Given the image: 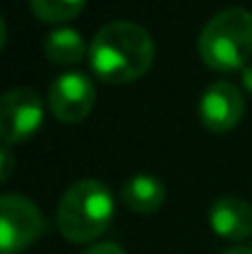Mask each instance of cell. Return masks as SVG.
I'll list each match as a JSON object with an SVG mask.
<instances>
[{
	"label": "cell",
	"instance_id": "cell-1",
	"mask_svg": "<svg viewBox=\"0 0 252 254\" xmlns=\"http://www.w3.org/2000/svg\"><path fill=\"white\" fill-rule=\"evenodd\" d=\"M156 47L151 35L129 20L104 25L89 42L91 72L104 84H129L149 72Z\"/></svg>",
	"mask_w": 252,
	"mask_h": 254
},
{
	"label": "cell",
	"instance_id": "cell-2",
	"mask_svg": "<svg viewBox=\"0 0 252 254\" xmlns=\"http://www.w3.org/2000/svg\"><path fill=\"white\" fill-rule=\"evenodd\" d=\"M111 217H114V195L106 188V183L94 178L72 183L55 212L60 235L72 245H84L104 235Z\"/></svg>",
	"mask_w": 252,
	"mask_h": 254
},
{
	"label": "cell",
	"instance_id": "cell-3",
	"mask_svg": "<svg viewBox=\"0 0 252 254\" xmlns=\"http://www.w3.org/2000/svg\"><path fill=\"white\" fill-rule=\"evenodd\" d=\"M198 52L210 69L243 72L252 57V12L228 7L213 15L198 37Z\"/></svg>",
	"mask_w": 252,
	"mask_h": 254
},
{
	"label": "cell",
	"instance_id": "cell-4",
	"mask_svg": "<svg viewBox=\"0 0 252 254\" xmlns=\"http://www.w3.org/2000/svg\"><path fill=\"white\" fill-rule=\"evenodd\" d=\"M45 232L40 207L25 197L7 192L0 197V254H20Z\"/></svg>",
	"mask_w": 252,
	"mask_h": 254
},
{
	"label": "cell",
	"instance_id": "cell-5",
	"mask_svg": "<svg viewBox=\"0 0 252 254\" xmlns=\"http://www.w3.org/2000/svg\"><path fill=\"white\" fill-rule=\"evenodd\" d=\"M42 101L27 86H15L0 99V136L5 146L32 138L42 126Z\"/></svg>",
	"mask_w": 252,
	"mask_h": 254
},
{
	"label": "cell",
	"instance_id": "cell-6",
	"mask_svg": "<svg viewBox=\"0 0 252 254\" xmlns=\"http://www.w3.org/2000/svg\"><path fill=\"white\" fill-rule=\"evenodd\" d=\"M50 109L62 124H77L89 116L96 101V86L82 72H65L50 86Z\"/></svg>",
	"mask_w": 252,
	"mask_h": 254
},
{
	"label": "cell",
	"instance_id": "cell-7",
	"mask_svg": "<svg viewBox=\"0 0 252 254\" xmlns=\"http://www.w3.org/2000/svg\"><path fill=\"white\" fill-rule=\"evenodd\" d=\"M200 124L213 131V133H225L233 131L245 114V99L243 91L233 82H215L210 84L198 104Z\"/></svg>",
	"mask_w": 252,
	"mask_h": 254
},
{
	"label": "cell",
	"instance_id": "cell-8",
	"mask_svg": "<svg viewBox=\"0 0 252 254\" xmlns=\"http://www.w3.org/2000/svg\"><path fill=\"white\" fill-rule=\"evenodd\" d=\"M210 230L230 242L252 237V207L243 197H218L210 207Z\"/></svg>",
	"mask_w": 252,
	"mask_h": 254
},
{
	"label": "cell",
	"instance_id": "cell-9",
	"mask_svg": "<svg viewBox=\"0 0 252 254\" xmlns=\"http://www.w3.org/2000/svg\"><path fill=\"white\" fill-rule=\"evenodd\" d=\"M121 202L141 215H151L164 207L166 202V188L154 175H134L121 188Z\"/></svg>",
	"mask_w": 252,
	"mask_h": 254
},
{
	"label": "cell",
	"instance_id": "cell-10",
	"mask_svg": "<svg viewBox=\"0 0 252 254\" xmlns=\"http://www.w3.org/2000/svg\"><path fill=\"white\" fill-rule=\"evenodd\" d=\"M84 55L89 57V45L84 37L72 27H57L45 40V57L57 67H72L80 64Z\"/></svg>",
	"mask_w": 252,
	"mask_h": 254
},
{
	"label": "cell",
	"instance_id": "cell-11",
	"mask_svg": "<svg viewBox=\"0 0 252 254\" xmlns=\"http://www.w3.org/2000/svg\"><path fill=\"white\" fill-rule=\"evenodd\" d=\"M86 0H30V10L42 22H67L82 12Z\"/></svg>",
	"mask_w": 252,
	"mask_h": 254
},
{
	"label": "cell",
	"instance_id": "cell-12",
	"mask_svg": "<svg viewBox=\"0 0 252 254\" xmlns=\"http://www.w3.org/2000/svg\"><path fill=\"white\" fill-rule=\"evenodd\" d=\"M82 254H126L119 245L114 242H99V245H91L89 250H84Z\"/></svg>",
	"mask_w": 252,
	"mask_h": 254
},
{
	"label": "cell",
	"instance_id": "cell-13",
	"mask_svg": "<svg viewBox=\"0 0 252 254\" xmlns=\"http://www.w3.org/2000/svg\"><path fill=\"white\" fill-rule=\"evenodd\" d=\"M12 173V153H10V146H2V170H0V178L7 180Z\"/></svg>",
	"mask_w": 252,
	"mask_h": 254
},
{
	"label": "cell",
	"instance_id": "cell-14",
	"mask_svg": "<svg viewBox=\"0 0 252 254\" xmlns=\"http://www.w3.org/2000/svg\"><path fill=\"white\" fill-rule=\"evenodd\" d=\"M243 86L252 94V64H248V67L243 69Z\"/></svg>",
	"mask_w": 252,
	"mask_h": 254
},
{
	"label": "cell",
	"instance_id": "cell-15",
	"mask_svg": "<svg viewBox=\"0 0 252 254\" xmlns=\"http://www.w3.org/2000/svg\"><path fill=\"white\" fill-rule=\"evenodd\" d=\"M223 254H252L250 247H230V250H225Z\"/></svg>",
	"mask_w": 252,
	"mask_h": 254
}]
</instances>
